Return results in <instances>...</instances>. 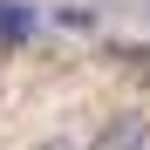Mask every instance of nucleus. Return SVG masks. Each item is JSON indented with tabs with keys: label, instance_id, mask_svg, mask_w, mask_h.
<instances>
[{
	"label": "nucleus",
	"instance_id": "f257e3e1",
	"mask_svg": "<svg viewBox=\"0 0 150 150\" xmlns=\"http://www.w3.org/2000/svg\"><path fill=\"white\" fill-rule=\"evenodd\" d=\"M89 150H150V116L143 109H109Z\"/></svg>",
	"mask_w": 150,
	"mask_h": 150
},
{
	"label": "nucleus",
	"instance_id": "f03ea898",
	"mask_svg": "<svg viewBox=\"0 0 150 150\" xmlns=\"http://www.w3.org/2000/svg\"><path fill=\"white\" fill-rule=\"evenodd\" d=\"M28 34H34V14L21 7V0H14V7L0 0V41H28Z\"/></svg>",
	"mask_w": 150,
	"mask_h": 150
},
{
	"label": "nucleus",
	"instance_id": "7ed1b4c3",
	"mask_svg": "<svg viewBox=\"0 0 150 150\" xmlns=\"http://www.w3.org/2000/svg\"><path fill=\"white\" fill-rule=\"evenodd\" d=\"M103 7L116 21H137V28H150V0H103Z\"/></svg>",
	"mask_w": 150,
	"mask_h": 150
},
{
	"label": "nucleus",
	"instance_id": "20e7f679",
	"mask_svg": "<svg viewBox=\"0 0 150 150\" xmlns=\"http://www.w3.org/2000/svg\"><path fill=\"white\" fill-rule=\"evenodd\" d=\"M34 150H89V143H75V137H41Z\"/></svg>",
	"mask_w": 150,
	"mask_h": 150
}]
</instances>
